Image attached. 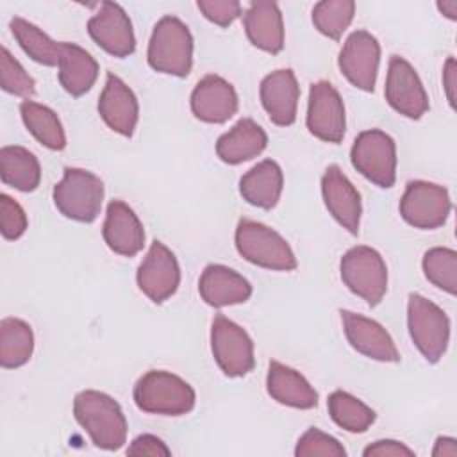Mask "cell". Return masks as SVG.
<instances>
[{
	"instance_id": "obj_11",
	"label": "cell",
	"mask_w": 457,
	"mask_h": 457,
	"mask_svg": "<svg viewBox=\"0 0 457 457\" xmlns=\"http://www.w3.org/2000/svg\"><path fill=\"white\" fill-rule=\"evenodd\" d=\"M307 129L312 136L327 143H341L346 130L345 104L337 89L327 82L318 80L311 84L307 104Z\"/></svg>"
},
{
	"instance_id": "obj_25",
	"label": "cell",
	"mask_w": 457,
	"mask_h": 457,
	"mask_svg": "<svg viewBox=\"0 0 457 457\" xmlns=\"http://www.w3.org/2000/svg\"><path fill=\"white\" fill-rule=\"evenodd\" d=\"M268 145L264 129L252 118L239 120L216 143L218 157L227 164H241L257 157Z\"/></svg>"
},
{
	"instance_id": "obj_3",
	"label": "cell",
	"mask_w": 457,
	"mask_h": 457,
	"mask_svg": "<svg viewBox=\"0 0 457 457\" xmlns=\"http://www.w3.org/2000/svg\"><path fill=\"white\" fill-rule=\"evenodd\" d=\"M146 59L152 70L173 77H186L193 66V36L175 16L161 18L150 36Z\"/></svg>"
},
{
	"instance_id": "obj_38",
	"label": "cell",
	"mask_w": 457,
	"mask_h": 457,
	"mask_svg": "<svg viewBox=\"0 0 457 457\" xmlns=\"http://www.w3.org/2000/svg\"><path fill=\"white\" fill-rule=\"evenodd\" d=\"M196 7L212 23L228 27L241 16V4L236 0H198Z\"/></svg>"
},
{
	"instance_id": "obj_18",
	"label": "cell",
	"mask_w": 457,
	"mask_h": 457,
	"mask_svg": "<svg viewBox=\"0 0 457 457\" xmlns=\"http://www.w3.org/2000/svg\"><path fill=\"white\" fill-rule=\"evenodd\" d=\"M98 112L111 130L125 137L134 134L139 118L137 98L134 91L114 73H107L105 77V86L98 98Z\"/></svg>"
},
{
	"instance_id": "obj_23",
	"label": "cell",
	"mask_w": 457,
	"mask_h": 457,
	"mask_svg": "<svg viewBox=\"0 0 457 457\" xmlns=\"http://www.w3.org/2000/svg\"><path fill=\"white\" fill-rule=\"evenodd\" d=\"M266 389L275 402L287 407L312 409L318 405V393L309 380L278 361H271L268 366Z\"/></svg>"
},
{
	"instance_id": "obj_33",
	"label": "cell",
	"mask_w": 457,
	"mask_h": 457,
	"mask_svg": "<svg viewBox=\"0 0 457 457\" xmlns=\"http://www.w3.org/2000/svg\"><path fill=\"white\" fill-rule=\"evenodd\" d=\"M355 14V2L352 0H323L312 7L314 27L330 39H341L350 27Z\"/></svg>"
},
{
	"instance_id": "obj_22",
	"label": "cell",
	"mask_w": 457,
	"mask_h": 457,
	"mask_svg": "<svg viewBox=\"0 0 457 457\" xmlns=\"http://www.w3.org/2000/svg\"><path fill=\"white\" fill-rule=\"evenodd\" d=\"M198 293L211 307H225L243 303L252 295L250 282L223 264H209L200 275Z\"/></svg>"
},
{
	"instance_id": "obj_15",
	"label": "cell",
	"mask_w": 457,
	"mask_h": 457,
	"mask_svg": "<svg viewBox=\"0 0 457 457\" xmlns=\"http://www.w3.org/2000/svg\"><path fill=\"white\" fill-rule=\"evenodd\" d=\"M91 39L114 57H127L136 50L132 21L125 9L114 2H102L87 21Z\"/></svg>"
},
{
	"instance_id": "obj_35",
	"label": "cell",
	"mask_w": 457,
	"mask_h": 457,
	"mask_svg": "<svg viewBox=\"0 0 457 457\" xmlns=\"http://www.w3.org/2000/svg\"><path fill=\"white\" fill-rule=\"evenodd\" d=\"M0 86L4 91L29 100L36 93L34 79L25 71V68L11 55V52L2 46L0 55Z\"/></svg>"
},
{
	"instance_id": "obj_10",
	"label": "cell",
	"mask_w": 457,
	"mask_h": 457,
	"mask_svg": "<svg viewBox=\"0 0 457 457\" xmlns=\"http://www.w3.org/2000/svg\"><path fill=\"white\" fill-rule=\"evenodd\" d=\"M452 211L450 195L443 186L427 180H412L407 184L400 200L402 218L416 228L441 227Z\"/></svg>"
},
{
	"instance_id": "obj_14",
	"label": "cell",
	"mask_w": 457,
	"mask_h": 457,
	"mask_svg": "<svg viewBox=\"0 0 457 457\" xmlns=\"http://www.w3.org/2000/svg\"><path fill=\"white\" fill-rule=\"evenodd\" d=\"M139 289L155 303L168 300L180 284V268L175 253L161 241H154L136 275Z\"/></svg>"
},
{
	"instance_id": "obj_39",
	"label": "cell",
	"mask_w": 457,
	"mask_h": 457,
	"mask_svg": "<svg viewBox=\"0 0 457 457\" xmlns=\"http://www.w3.org/2000/svg\"><path fill=\"white\" fill-rule=\"evenodd\" d=\"M127 455H152V457H168L171 455L170 448L162 439L152 434L137 436L127 448Z\"/></svg>"
},
{
	"instance_id": "obj_21",
	"label": "cell",
	"mask_w": 457,
	"mask_h": 457,
	"mask_svg": "<svg viewBox=\"0 0 457 457\" xmlns=\"http://www.w3.org/2000/svg\"><path fill=\"white\" fill-rule=\"evenodd\" d=\"M102 236L114 253L125 257L136 255L145 245V228L137 214L121 200L109 202Z\"/></svg>"
},
{
	"instance_id": "obj_16",
	"label": "cell",
	"mask_w": 457,
	"mask_h": 457,
	"mask_svg": "<svg viewBox=\"0 0 457 457\" xmlns=\"http://www.w3.org/2000/svg\"><path fill=\"white\" fill-rule=\"evenodd\" d=\"M343 330L353 350L359 353L380 361V362H398L400 353L389 332L375 320L352 311H341Z\"/></svg>"
},
{
	"instance_id": "obj_19",
	"label": "cell",
	"mask_w": 457,
	"mask_h": 457,
	"mask_svg": "<svg viewBox=\"0 0 457 457\" xmlns=\"http://www.w3.org/2000/svg\"><path fill=\"white\" fill-rule=\"evenodd\" d=\"M191 111L205 123H225L237 111L234 86L220 75H205L191 93Z\"/></svg>"
},
{
	"instance_id": "obj_32",
	"label": "cell",
	"mask_w": 457,
	"mask_h": 457,
	"mask_svg": "<svg viewBox=\"0 0 457 457\" xmlns=\"http://www.w3.org/2000/svg\"><path fill=\"white\" fill-rule=\"evenodd\" d=\"M327 407L332 421L343 430L352 434L366 432L377 418L371 407H368L364 402H361L359 398H355L346 391L330 393L327 400Z\"/></svg>"
},
{
	"instance_id": "obj_37",
	"label": "cell",
	"mask_w": 457,
	"mask_h": 457,
	"mask_svg": "<svg viewBox=\"0 0 457 457\" xmlns=\"http://www.w3.org/2000/svg\"><path fill=\"white\" fill-rule=\"evenodd\" d=\"M0 230L4 239L14 241L27 230V214L23 207L9 195H0Z\"/></svg>"
},
{
	"instance_id": "obj_29",
	"label": "cell",
	"mask_w": 457,
	"mask_h": 457,
	"mask_svg": "<svg viewBox=\"0 0 457 457\" xmlns=\"http://www.w3.org/2000/svg\"><path fill=\"white\" fill-rule=\"evenodd\" d=\"M34 352V334L27 321L4 318L0 321V364L12 370L29 362Z\"/></svg>"
},
{
	"instance_id": "obj_27",
	"label": "cell",
	"mask_w": 457,
	"mask_h": 457,
	"mask_svg": "<svg viewBox=\"0 0 457 457\" xmlns=\"http://www.w3.org/2000/svg\"><path fill=\"white\" fill-rule=\"evenodd\" d=\"M57 68L59 82L62 89L71 96L86 95L98 77V62L89 52L75 43H61V57Z\"/></svg>"
},
{
	"instance_id": "obj_2",
	"label": "cell",
	"mask_w": 457,
	"mask_h": 457,
	"mask_svg": "<svg viewBox=\"0 0 457 457\" xmlns=\"http://www.w3.org/2000/svg\"><path fill=\"white\" fill-rule=\"evenodd\" d=\"M134 403L139 411L161 416H182L193 411L195 389L180 377L164 371H146L134 386Z\"/></svg>"
},
{
	"instance_id": "obj_13",
	"label": "cell",
	"mask_w": 457,
	"mask_h": 457,
	"mask_svg": "<svg viewBox=\"0 0 457 457\" xmlns=\"http://www.w3.org/2000/svg\"><path fill=\"white\" fill-rule=\"evenodd\" d=\"M380 62V45L368 30H353L337 57V66L346 80L362 91H373Z\"/></svg>"
},
{
	"instance_id": "obj_31",
	"label": "cell",
	"mask_w": 457,
	"mask_h": 457,
	"mask_svg": "<svg viewBox=\"0 0 457 457\" xmlns=\"http://www.w3.org/2000/svg\"><path fill=\"white\" fill-rule=\"evenodd\" d=\"M11 32L21 50L36 62L45 66H57L61 57V43L48 37L39 27L34 23L14 16L9 23Z\"/></svg>"
},
{
	"instance_id": "obj_9",
	"label": "cell",
	"mask_w": 457,
	"mask_h": 457,
	"mask_svg": "<svg viewBox=\"0 0 457 457\" xmlns=\"http://www.w3.org/2000/svg\"><path fill=\"white\" fill-rule=\"evenodd\" d=\"M211 350L216 364L227 377H243L255 364L253 341L248 332L223 314L211 325Z\"/></svg>"
},
{
	"instance_id": "obj_40",
	"label": "cell",
	"mask_w": 457,
	"mask_h": 457,
	"mask_svg": "<svg viewBox=\"0 0 457 457\" xmlns=\"http://www.w3.org/2000/svg\"><path fill=\"white\" fill-rule=\"evenodd\" d=\"M364 457H414V450L396 439H378L364 448Z\"/></svg>"
},
{
	"instance_id": "obj_42",
	"label": "cell",
	"mask_w": 457,
	"mask_h": 457,
	"mask_svg": "<svg viewBox=\"0 0 457 457\" xmlns=\"http://www.w3.org/2000/svg\"><path fill=\"white\" fill-rule=\"evenodd\" d=\"M434 457H457V441L453 437L439 436L432 448Z\"/></svg>"
},
{
	"instance_id": "obj_12",
	"label": "cell",
	"mask_w": 457,
	"mask_h": 457,
	"mask_svg": "<svg viewBox=\"0 0 457 457\" xmlns=\"http://www.w3.org/2000/svg\"><path fill=\"white\" fill-rule=\"evenodd\" d=\"M384 93L387 104L411 120H420L430 107L421 79L411 62L400 55L389 59Z\"/></svg>"
},
{
	"instance_id": "obj_5",
	"label": "cell",
	"mask_w": 457,
	"mask_h": 457,
	"mask_svg": "<svg viewBox=\"0 0 457 457\" xmlns=\"http://www.w3.org/2000/svg\"><path fill=\"white\" fill-rule=\"evenodd\" d=\"M52 196L62 216L73 221L91 223L102 209L104 182L87 170L66 168L61 182L55 184Z\"/></svg>"
},
{
	"instance_id": "obj_28",
	"label": "cell",
	"mask_w": 457,
	"mask_h": 457,
	"mask_svg": "<svg viewBox=\"0 0 457 457\" xmlns=\"http://www.w3.org/2000/svg\"><path fill=\"white\" fill-rule=\"evenodd\" d=\"M0 177L5 186L30 193L39 186L41 166L37 157L23 146H4L0 150Z\"/></svg>"
},
{
	"instance_id": "obj_20",
	"label": "cell",
	"mask_w": 457,
	"mask_h": 457,
	"mask_svg": "<svg viewBox=\"0 0 457 457\" xmlns=\"http://www.w3.org/2000/svg\"><path fill=\"white\" fill-rule=\"evenodd\" d=\"M261 102L268 118L278 127H289L296 120L300 87L293 70H275L261 82Z\"/></svg>"
},
{
	"instance_id": "obj_6",
	"label": "cell",
	"mask_w": 457,
	"mask_h": 457,
	"mask_svg": "<svg viewBox=\"0 0 457 457\" xmlns=\"http://www.w3.org/2000/svg\"><path fill=\"white\" fill-rule=\"evenodd\" d=\"M407 327L412 343L428 362H437L445 355L450 341V320L439 305L418 293H411Z\"/></svg>"
},
{
	"instance_id": "obj_8",
	"label": "cell",
	"mask_w": 457,
	"mask_h": 457,
	"mask_svg": "<svg viewBox=\"0 0 457 457\" xmlns=\"http://www.w3.org/2000/svg\"><path fill=\"white\" fill-rule=\"evenodd\" d=\"M353 168L378 187H391L396 180V145L380 129L361 132L350 152Z\"/></svg>"
},
{
	"instance_id": "obj_26",
	"label": "cell",
	"mask_w": 457,
	"mask_h": 457,
	"mask_svg": "<svg viewBox=\"0 0 457 457\" xmlns=\"http://www.w3.org/2000/svg\"><path fill=\"white\" fill-rule=\"evenodd\" d=\"M282 170L271 159L257 162L239 179V193L243 200L261 209H271L277 205L282 195Z\"/></svg>"
},
{
	"instance_id": "obj_36",
	"label": "cell",
	"mask_w": 457,
	"mask_h": 457,
	"mask_svg": "<svg viewBox=\"0 0 457 457\" xmlns=\"http://www.w3.org/2000/svg\"><path fill=\"white\" fill-rule=\"evenodd\" d=\"M296 457H312V455H325V457H345L346 450L343 445L332 437L330 434L311 427L307 428L296 443L295 448Z\"/></svg>"
},
{
	"instance_id": "obj_17",
	"label": "cell",
	"mask_w": 457,
	"mask_h": 457,
	"mask_svg": "<svg viewBox=\"0 0 457 457\" xmlns=\"http://www.w3.org/2000/svg\"><path fill=\"white\" fill-rule=\"evenodd\" d=\"M321 195L332 218L350 234L359 232L361 195L337 164H330L321 177Z\"/></svg>"
},
{
	"instance_id": "obj_34",
	"label": "cell",
	"mask_w": 457,
	"mask_h": 457,
	"mask_svg": "<svg viewBox=\"0 0 457 457\" xmlns=\"http://www.w3.org/2000/svg\"><path fill=\"white\" fill-rule=\"evenodd\" d=\"M423 273L436 287L448 295L457 293V253L452 248L436 246L423 255Z\"/></svg>"
},
{
	"instance_id": "obj_43",
	"label": "cell",
	"mask_w": 457,
	"mask_h": 457,
	"mask_svg": "<svg viewBox=\"0 0 457 457\" xmlns=\"http://www.w3.org/2000/svg\"><path fill=\"white\" fill-rule=\"evenodd\" d=\"M437 9H439L448 20H457V0H443V2H437Z\"/></svg>"
},
{
	"instance_id": "obj_41",
	"label": "cell",
	"mask_w": 457,
	"mask_h": 457,
	"mask_svg": "<svg viewBox=\"0 0 457 457\" xmlns=\"http://www.w3.org/2000/svg\"><path fill=\"white\" fill-rule=\"evenodd\" d=\"M455 71H457L455 59L448 57L443 66V87L452 109H455Z\"/></svg>"
},
{
	"instance_id": "obj_7",
	"label": "cell",
	"mask_w": 457,
	"mask_h": 457,
	"mask_svg": "<svg viewBox=\"0 0 457 457\" xmlns=\"http://www.w3.org/2000/svg\"><path fill=\"white\" fill-rule=\"evenodd\" d=\"M343 284L368 305H377L387 291V268L382 255L364 245L352 246L339 262Z\"/></svg>"
},
{
	"instance_id": "obj_30",
	"label": "cell",
	"mask_w": 457,
	"mask_h": 457,
	"mask_svg": "<svg viewBox=\"0 0 457 457\" xmlns=\"http://www.w3.org/2000/svg\"><path fill=\"white\" fill-rule=\"evenodd\" d=\"M20 114L27 130L41 145L50 150H62L66 146V136L61 120L50 107L32 100H23L20 104Z\"/></svg>"
},
{
	"instance_id": "obj_1",
	"label": "cell",
	"mask_w": 457,
	"mask_h": 457,
	"mask_svg": "<svg viewBox=\"0 0 457 457\" xmlns=\"http://www.w3.org/2000/svg\"><path fill=\"white\" fill-rule=\"evenodd\" d=\"M73 416L95 446L118 450L127 441V420L120 403L100 391H80L73 400Z\"/></svg>"
},
{
	"instance_id": "obj_24",
	"label": "cell",
	"mask_w": 457,
	"mask_h": 457,
	"mask_svg": "<svg viewBox=\"0 0 457 457\" xmlns=\"http://www.w3.org/2000/svg\"><path fill=\"white\" fill-rule=\"evenodd\" d=\"M245 32L250 43L268 54H278L284 48V21L275 2H253L243 16Z\"/></svg>"
},
{
	"instance_id": "obj_4",
	"label": "cell",
	"mask_w": 457,
	"mask_h": 457,
	"mask_svg": "<svg viewBox=\"0 0 457 457\" xmlns=\"http://www.w3.org/2000/svg\"><path fill=\"white\" fill-rule=\"evenodd\" d=\"M236 248L248 262L278 271L296 268V257L289 243L273 228L253 220H239L236 228Z\"/></svg>"
}]
</instances>
